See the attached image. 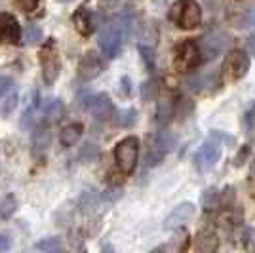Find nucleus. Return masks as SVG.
Returning <instances> with one entry per match:
<instances>
[{"label": "nucleus", "instance_id": "obj_1", "mask_svg": "<svg viewBox=\"0 0 255 253\" xmlns=\"http://www.w3.org/2000/svg\"><path fill=\"white\" fill-rule=\"evenodd\" d=\"M170 19L181 29H196L202 21V11L196 0H177L170 11Z\"/></svg>", "mask_w": 255, "mask_h": 253}, {"label": "nucleus", "instance_id": "obj_2", "mask_svg": "<svg viewBox=\"0 0 255 253\" xmlns=\"http://www.w3.org/2000/svg\"><path fill=\"white\" fill-rule=\"evenodd\" d=\"M221 156V135L213 131L210 137L204 141L200 148L194 154V168L200 173L210 171L217 164V160Z\"/></svg>", "mask_w": 255, "mask_h": 253}, {"label": "nucleus", "instance_id": "obj_3", "mask_svg": "<svg viewBox=\"0 0 255 253\" xmlns=\"http://www.w3.org/2000/svg\"><path fill=\"white\" fill-rule=\"evenodd\" d=\"M122 27L118 19L115 21H109L101 27L99 31V46H101V52L105 53L107 57H117L120 52V46H122Z\"/></svg>", "mask_w": 255, "mask_h": 253}, {"label": "nucleus", "instance_id": "obj_4", "mask_svg": "<svg viewBox=\"0 0 255 253\" xmlns=\"http://www.w3.org/2000/svg\"><path fill=\"white\" fill-rule=\"evenodd\" d=\"M115 158H117L118 168L124 173H131L137 166L139 158V141L135 137L122 139L115 148Z\"/></svg>", "mask_w": 255, "mask_h": 253}, {"label": "nucleus", "instance_id": "obj_5", "mask_svg": "<svg viewBox=\"0 0 255 253\" xmlns=\"http://www.w3.org/2000/svg\"><path fill=\"white\" fill-rule=\"evenodd\" d=\"M231 80H240L244 78L250 71V55L244 50H233L225 57L223 69H221Z\"/></svg>", "mask_w": 255, "mask_h": 253}, {"label": "nucleus", "instance_id": "obj_6", "mask_svg": "<svg viewBox=\"0 0 255 253\" xmlns=\"http://www.w3.org/2000/svg\"><path fill=\"white\" fill-rule=\"evenodd\" d=\"M221 84V76L217 71H208V73H196L191 74L187 80H185V88L189 92H194V94H208V92H213L217 90Z\"/></svg>", "mask_w": 255, "mask_h": 253}, {"label": "nucleus", "instance_id": "obj_7", "mask_svg": "<svg viewBox=\"0 0 255 253\" xmlns=\"http://www.w3.org/2000/svg\"><path fill=\"white\" fill-rule=\"evenodd\" d=\"M227 44H229V36L223 31H210L202 38V42L198 44L200 53H202V61H212V59H215L225 50Z\"/></svg>", "mask_w": 255, "mask_h": 253}, {"label": "nucleus", "instance_id": "obj_8", "mask_svg": "<svg viewBox=\"0 0 255 253\" xmlns=\"http://www.w3.org/2000/svg\"><path fill=\"white\" fill-rule=\"evenodd\" d=\"M40 65H42V76H44V82L48 86H52L55 80H57V76H59V69H61V65H59V55L55 52V48H53V44L50 46H46L40 53Z\"/></svg>", "mask_w": 255, "mask_h": 253}, {"label": "nucleus", "instance_id": "obj_9", "mask_svg": "<svg viewBox=\"0 0 255 253\" xmlns=\"http://www.w3.org/2000/svg\"><path fill=\"white\" fill-rule=\"evenodd\" d=\"M173 143H175V139L168 135V133H158L156 137L150 141L149 145V152H147V164L149 166H156L160 164L164 156L168 154V150L173 147Z\"/></svg>", "mask_w": 255, "mask_h": 253}, {"label": "nucleus", "instance_id": "obj_10", "mask_svg": "<svg viewBox=\"0 0 255 253\" xmlns=\"http://www.w3.org/2000/svg\"><path fill=\"white\" fill-rule=\"evenodd\" d=\"M17 101H19V95H17L13 80L2 76L0 78V115H10L17 107Z\"/></svg>", "mask_w": 255, "mask_h": 253}, {"label": "nucleus", "instance_id": "obj_11", "mask_svg": "<svg viewBox=\"0 0 255 253\" xmlns=\"http://www.w3.org/2000/svg\"><path fill=\"white\" fill-rule=\"evenodd\" d=\"M21 38V29L17 19L10 13H0V42L15 44Z\"/></svg>", "mask_w": 255, "mask_h": 253}, {"label": "nucleus", "instance_id": "obj_12", "mask_svg": "<svg viewBox=\"0 0 255 253\" xmlns=\"http://www.w3.org/2000/svg\"><path fill=\"white\" fill-rule=\"evenodd\" d=\"M194 211H196L194 210V204H191V202H183V204H179V206L173 208V211L166 217L164 229L171 231V229H177V227H181V225H185L191 217H194Z\"/></svg>", "mask_w": 255, "mask_h": 253}, {"label": "nucleus", "instance_id": "obj_13", "mask_svg": "<svg viewBox=\"0 0 255 253\" xmlns=\"http://www.w3.org/2000/svg\"><path fill=\"white\" fill-rule=\"evenodd\" d=\"M103 69H105V63L101 61V57H99L96 52L86 53L84 59L80 61V67H78L80 76H82L84 80H94V78H97L99 74L103 73Z\"/></svg>", "mask_w": 255, "mask_h": 253}, {"label": "nucleus", "instance_id": "obj_14", "mask_svg": "<svg viewBox=\"0 0 255 253\" xmlns=\"http://www.w3.org/2000/svg\"><path fill=\"white\" fill-rule=\"evenodd\" d=\"M92 115H94L96 120H101V122L113 118L115 107H113L111 99L107 95H97V97H94V101H92Z\"/></svg>", "mask_w": 255, "mask_h": 253}, {"label": "nucleus", "instance_id": "obj_15", "mask_svg": "<svg viewBox=\"0 0 255 253\" xmlns=\"http://www.w3.org/2000/svg\"><path fill=\"white\" fill-rule=\"evenodd\" d=\"M181 59L187 69H194L196 65L202 63V53H200V48H198V42H185L183 46V52H181Z\"/></svg>", "mask_w": 255, "mask_h": 253}, {"label": "nucleus", "instance_id": "obj_16", "mask_svg": "<svg viewBox=\"0 0 255 253\" xmlns=\"http://www.w3.org/2000/svg\"><path fill=\"white\" fill-rule=\"evenodd\" d=\"M75 27L78 32H82L84 36H88L94 31V19H92V11L88 8H78L75 13Z\"/></svg>", "mask_w": 255, "mask_h": 253}, {"label": "nucleus", "instance_id": "obj_17", "mask_svg": "<svg viewBox=\"0 0 255 253\" xmlns=\"http://www.w3.org/2000/svg\"><path fill=\"white\" fill-rule=\"evenodd\" d=\"M63 115H65V107L59 99L48 101V105H46V109H44V116H46V120H48L50 124L59 122V120L63 118Z\"/></svg>", "mask_w": 255, "mask_h": 253}, {"label": "nucleus", "instance_id": "obj_18", "mask_svg": "<svg viewBox=\"0 0 255 253\" xmlns=\"http://www.w3.org/2000/svg\"><path fill=\"white\" fill-rule=\"evenodd\" d=\"M219 248V240L213 232H200L196 238V250L198 252H215Z\"/></svg>", "mask_w": 255, "mask_h": 253}, {"label": "nucleus", "instance_id": "obj_19", "mask_svg": "<svg viewBox=\"0 0 255 253\" xmlns=\"http://www.w3.org/2000/svg\"><path fill=\"white\" fill-rule=\"evenodd\" d=\"M219 198H221V190L215 189V187H208L200 196V204H202L204 210L212 211L219 206Z\"/></svg>", "mask_w": 255, "mask_h": 253}, {"label": "nucleus", "instance_id": "obj_20", "mask_svg": "<svg viewBox=\"0 0 255 253\" xmlns=\"http://www.w3.org/2000/svg\"><path fill=\"white\" fill-rule=\"evenodd\" d=\"M82 135V124H69L61 129V143L65 147H73Z\"/></svg>", "mask_w": 255, "mask_h": 253}, {"label": "nucleus", "instance_id": "obj_21", "mask_svg": "<svg viewBox=\"0 0 255 253\" xmlns=\"http://www.w3.org/2000/svg\"><path fill=\"white\" fill-rule=\"evenodd\" d=\"M173 116V103H171L168 97L160 99L158 101V109H156V120L160 124H168Z\"/></svg>", "mask_w": 255, "mask_h": 253}, {"label": "nucleus", "instance_id": "obj_22", "mask_svg": "<svg viewBox=\"0 0 255 253\" xmlns=\"http://www.w3.org/2000/svg\"><path fill=\"white\" fill-rule=\"evenodd\" d=\"M240 213L236 211L234 213V210H231V208H227L225 211H221V215H219V219H217V223L223 227V229H234L238 223H240Z\"/></svg>", "mask_w": 255, "mask_h": 253}, {"label": "nucleus", "instance_id": "obj_23", "mask_svg": "<svg viewBox=\"0 0 255 253\" xmlns=\"http://www.w3.org/2000/svg\"><path fill=\"white\" fill-rule=\"evenodd\" d=\"M44 38V31L40 25H36V23H31L27 29H25V42L29 44V46H34V44H38L40 40Z\"/></svg>", "mask_w": 255, "mask_h": 253}, {"label": "nucleus", "instance_id": "obj_24", "mask_svg": "<svg viewBox=\"0 0 255 253\" xmlns=\"http://www.w3.org/2000/svg\"><path fill=\"white\" fill-rule=\"evenodd\" d=\"M15 210H17V202H15V198H13L11 194L4 196V198L0 200V217H2V219L11 217V215L15 213Z\"/></svg>", "mask_w": 255, "mask_h": 253}, {"label": "nucleus", "instance_id": "obj_25", "mask_svg": "<svg viewBox=\"0 0 255 253\" xmlns=\"http://www.w3.org/2000/svg\"><path fill=\"white\" fill-rule=\"evenodd\" d=\"M238 27L246 31H254L255 29V8L244 10V13L238 17Z\"/></svg>", "mask_w": 255, "mask_h": 253}, {"label": "nucleus", "instance_id": "obj_26", "mask_svg": "<svg viewBox=\"0 0 255 253\" xmlns=\"http://www.w3.org/2000/svg\"><path fill=\"white\" fill-rule=\"evenodd\" d=\"M50 141H52V135H50V131H48L46 127H38V129L34 131V137H32L34 147L46 148L48 145H50Z\"/></svg>", "mask_w": 255, "mask_h": 253}, {"label": "nucleus", "instance_id": "obj_27", "mask_svg": "<svg viewBox=\"0 0 255 253\" xmlns=\"http://www.w3.org/2000/svg\"><path fill=\"white\" fill-rule=\"evenodd\" d=\"M61 242L57 238H44L40 242L36 244V250L40 252H48V253H55V252H61Z\"/></svg>", "mask_w": 255, "mask_h": 253}, {"label": "nucleus", "instance_id": "obj_28", "mask_svg": "<svg viewBox=\"0 0 255 253\" xmlns=\"http://www.w3.org/2000/svg\"><path fill=\"white\" fill-rule=\"evenodd\" d=\"M97 154H99V150L94 143H84L82 148H80V152H78V156L82 162H94L97 158Z\"/></svg>", "mask_w": 255, "mask_h": 253}, {"label": "nucleus", "instance_id": "obj_29", "mask_svg": "<svg viewBox=\"0 0 255 253\" xmlns=\"http://www.w3.org/2000/svg\"><path fill=\"white\" fill-rule=\"evenodd\" d=\"M139 52H141V57H143V61H145V65H147V69L152 73V71H154V61H156V57H154V50H152L150 46L141 44V46H139Z\"/></svg>", "mask_w": 255, "mask_h": 253}, {"label": "nucleus", "instance_id": "obj_30", "mask_svg": "<svg viewBox=\"0 0 255 253\" xmlns=\"http://www.w3.org/2000/svg\"><path fill=\"white\" fill-rule=\"evenodd\" d=\"M137 120V113L135 109H128V111H122L120 116H118V124L122 127H131Z\"/></svg>", "mask_w": 255, "mask_h": 253}, {"label": "nucleus", "instance_id": "obj_31", "mask_svg": "<svg viewBox=\"0 0 255 253\" xmlns=\"http://www.w3.org/2000/svg\"><path fill=\"white\" fill-rule=\"evenodd\" d=\"M36 109H38V99L36 101H32V105L23 113L21 116V126L23 127H31L32 124H34V118H36Z\"/></svg>", "mask_w": 255, "mask_h": 253}, {"label": "nucleus", "instance_id": "obj_32", "mask_svg": "<svg viewBox=\"0 0 255 253\" xmlns=\"http://www.w3.org/2000/svg\"><path fill=\"white\" fill-rule=\"evenodd\" d=\"M92 101H94V95L90 94L88 90H84V92H80V94L76 95V105L80 107V109H88V107L92 105Z\"/></svg>", "mask_w": 255, "mask_h": 253}, {"label": "nucleus", "instance_id": "obj_33", "mask_svg": "<svg viewBox=\"0 0 255 253\" xmlns=\"http://www.w3.org/2000/svg\"><path fill=\"white\" fill-rule=\"evenodd\" d=\"M141 95L145 101H150L154 97V82H147V84L141 88Z\"/></svg>", "mask_w": 255, "mask_h": 253}, {"label": "nucleus", "instance_id": "obj_34", "mask_svg": "<svg viewBox=\"0 0 255 253\" xmlns=\"http://www.w3.org/2000/svg\"><path fill=\"white\" fill-rule=\"evenodd\" d=\"M11 248V238L8 234H0V252H6Z\"/></svg>", "mask_w": 255, "mask_h": 253}, {"label": "nucleus", "instance_id": "obj_35", "mask_svg": "<svg viewBox=\"0 0 255 253\" xmlns=\"http://www.w3.org/2000/svg\"><path fill=\"white\" fill-rule=\"evenodd\" d=\"M103 198H105L107 202H111V200L115 202L117 198H120V190H118V189H113V190L109 189L107 192H103Z\"/></svg>", "mask_w": 255, "mask_h": 253}, {"label": "nucleus", "instance_id": "obj_36", "mask_svg": "<svg viewBox=\"0 0 255 253\" xmlns=\"http://www.w3.org/2000/svg\"><path fill=\"white\" fill-rule=\"evenodd\" d=\"M19 2L23 4V8H25V10H34V6H36V2H38V0H19Z\"/></svg>", "mask_w": 255, "mask_h": 253}, {"label": "nucleus", "instance_id": "obj_37", "mask_svg": "<svg viewBox=\"0 0 255 253\" xmlns=\"http://www.w3.org/2000/svg\"><path fill=\"white\" fill-rule=\"evenodd\" d=\"M122 92H124V94H129V92H131V86H129V78H128V76L122 78Z\"/></svg>", "mask_w": 255, "mask_h": 253}, {"label": "nucleus", "instance_id": "obj_38", "mask_svg": "<svg viewBox=\"0 0 255 253\" xmlns=\"http://www.w3.org/2000/svg\"><path fill=\"white\" fill-rule=\"evenodd\" d=\"M250 179H252V183L255 185V162L250 166Z\"/></svg>", "mask_w": 255, "mask_h": 253}, {"label": "nucleus", "instance_id": "obj_39", "mask_svg": "<svg viewBox=\"0 0 255 253\" xmlns=\"http://www.w3.org/2000/svg\"><path fill=\"white\" fill-rule=\"evenodd\" d=\"M107 4H115V2H118V0H105Z\"/></svg>", "mask_w": 255, "mask_h": 253}, {"label": "nucleus", "instance_id": "obj_40", "mask_svg": "<svg viewBox=\"0 0 255 253\" xmlns=\"http://www.w3.org/2000/svg\"><path fill=\"white\" fill-rule=\"evenodd\" d=\"M57 2H61V4H67V2H73V0H57Z\"/></svg>", "mask_w": 255, "mask_h": 253}]
</instances>
